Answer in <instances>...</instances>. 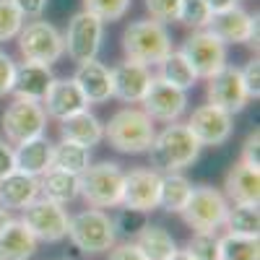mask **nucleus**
Returning a JSON list of instances; mask_svg holds the SVG:
<instances>
[{
  "label": "nucleus",
  "mask_w": 260,
  "mask_h": 260,
  "mask_svg": "<svg viewBox=\"0 0 260 260\" xmlns=\"http://www.w3.org/2000/svg\"><path fill=\"white\" fill-rule=\"evenodd\" d=\"M180 52L187 57V62L198 73V78H206V81L219 73L224 65H229L226 62V45L216 34H211L208 29H195L185 39Z\"/></svg>",
  "instance_id": "nucleus-10"
},
{
  "label": "nucleus",
  "mask_w": 260,
  "mask_h": 260,
  "mask_svg": "<svg viewBox=\"0 0 260 260\" xmlns=\"http://www.w3.org/2000/svg\"><path fill=\"white\" fill-rule=\"evenodd\" d=\"M16 169V159H13V148L6 138H0V180L8 177Z\"/></svg>",
  "instance_id": "nucleus-44"
},
{
  "label": "nucleus",
  "mask_w": 260,
  "mask_h": 260,
  "mask_svg": "<svg viewBox=\"0 0 260 260\" xmlns=\"http://www.w3.org/2000/svg\"><path fill=\"white\" fill-rule=\"evenodd\" d=\"M148 224L146 213L143 211H133V208H120L117 216L112 219V229L115 234L125 237V240H136V237L141 234V229Z\"/></svg>",
  "instance_id": "nucleus-34"
},
{
  "label": "nucleus",
  "mask_w": 260,
  "mask_h": 260,
  "mask_svg": "<svg viewBox=\"0 0 260 260\" xmlns=\"http://www.w3.org/2000/svg\"><path fill=\"white\" fill-rule=\"evenodd\" d=\"M201 143L195 141L190 127L185 122H169L161 133L154 136V143L146 154L151 156V169L159 175H169V172H182L190 167L201 154Z\"/></svg>",
  "instance_id": "nucleus-1"
},
{
  "label": "nucleus",
  "mask_w": 260,
  "mask_h": 260,
  "mask_svg": "<svg viewBox=\"0 0 260 260\" xmlns=\"http://www.w3.org/2000/svg\"><path fill=\"white\" fill-rule=\"evenodd\" d=\"M226 211H229V203L221 190H216L211 185H198L192 187L180 216L195 232H216L219 226H224Z\"/></svg>",
  "instance_id": "nucleus-6"
},
{
  "label": "nucleus",
  "mask_w": 260,
  "mask_h": 260,
  "mask_svg": "<svg viewBox=\"0 0 260 260\" xmlns=\"http://www.w3.org/2000/svg\"><path fill=\"white\" fill-rule=\"evenodd\" d=\"M185 250L192 260H219V237L216 232H195Z\"/></svg>",
  "instance_id": "nucleus-35"
},
{
  "label": "nucleus",
  "mask_w": 260,
  "mask_h": 260,
  "mask_svg": "<svg viewBox=\"0 0 260 260\" xmlns=\"http://www.w3.org/2000/svg\"><path fill=\"white\" fill-rule=\"evenodd\" d=\"M26 18L11 0H0V42H11L24 29Z\"/></svg>",
  "instance_id": "nucleus-36"
},
{
  "label": "nucleus",
  "mask_w": 260,
  "mask_h": 260,
  "mask_svg": "<svg viewBox=\"0 0 260 260\" xmlns=\"http://www.w3.org/2000/svg\"><path fill=\"white\" fill-rule=\"evenodd\" d=\"M11 3L24 13V18H39L47 8V0H11Z\"/></svg>",
  "instance_id": "nucleus-43"
},
{
  "label": "nucleus",
  "mask_w": 260,
  "mask_h": 260,
  "mask_svg": "<svg viewBox=\"0 0 260 260\" xmlns=\"http://www.w3.org/2000/svg\"><path fill=\"white\" fill-rule=\"evenodd\" d=\"M206 29L219 37L224 45H252V47H257V16L247 13L240 6L221 11V13H213Z\"/></svg>",
  "instance_id": "nucleus-12"
},
{
  "label": "nucleus",
  "mask_w": 260,
  "mask_h": 260,
  "mask_svg": "<svg viewBox=\"0 0 260 260\" xmlns=\"http://www.w3.org/2000/svg\"><path fill=\"white\" fill-rule=\"evenodd\" d=\"M177 6H180V0H146V11L159 24H164V21H177Z\"/></svg>",
  "instance_id": "nucleus-38"
},
{
  "label": "nucleus",
  "mask_w": 260,
  "mask_h": 260,
  "mask_svg": "<svg viewBox=\"0 0 260 260\" xmlns=\"http://www.w3.org/2000/svg\"><path fill=\"white\" fill-rule=\"evenodd\" d=\"M211 11L206 6V0H180L177 6V21L190 29H206L211 21Z\"/></svg>",
  "instance_id": "nucleus-33"
},
{
  "label": "nucleus",
  "mask_w": 260,
  "mask_h": 260,
  "mask_svg": "<svg viewBox=\"0 0 260 260\" xmlns=\"http://www.w3.org/2000/svg\"><path fill=\"white\" fill-rule=\"evenodd\" d=\"M39 198V177L24 175V172L13 169L8 177L0 180V206L8 211H24L29 203Z\"/></svg>",
  "instance_id": "nucleus-22"
},
{
  "label": "nucleus",
  "mask_w": 260,
  "mask_h": 260,
  "mask_svg": "<svg viewBox=\"0 0 260 260\" xmlns=\"http://www.w3.org/2000/svg\"><path fill=\"white\" fill-rule=\"evenodd\" d=\"M224 226L229 234H240V237H257L260 234V213L257 206H245V203H234V208L226 211Z\"/></svg>",
  "instance_id": "nucleus-31"
},
{
  "label": "nucleus",
  "mask_w": 260,
  "mask_h": 260,
  "mask_svg": "<svg viewBox=\"0 0 260 260\" xmlns=\"http://www.w3.org/2000/svg\"><path fill=\"white\" fill-rule=\"evenodd\" d=\"M0 127H3V136L8 143H24L31 138L45 136L47 130V112L42 102H31V99H13L6 112L3 120H0Z\"/></svg>",
  "instance_id": "nucleus-7"
},
{
  "label": "nucleus",
  "mask_w": 260,
  "mask_h": 260,
  "mask_svg": "<svg viewBox=\"0 0 260 260\" xmlns=\"http://www.w3.org/2000/svg\"><path fill=\"white\" fill-rule=\"evenodd\" d=\"M16 146L18 148L13 151V159H16L18 172L31 175V177H42L52 167V143L45 136L24 141V143H16Z\"/></svg>",
  "instance_id": "nucleus-23"
},
{
  "label": "nucleus",
  "mask_w": 260,
  "mask_h": 260,
  "mask_svg": "<svg viewBox=\"0 0 260 260\" xmlns=\"http://www.w3.org/2000/svg\"><path fill=\"white\" fill-rule=\"evenodd\" d=\"M13 76H16V62L8 52L0 50V99L13 91Z\"/></svg>",
  "instance_id": "nucleus-40"
},
{
  "label": "nucleus",
  "mask_w": 260,
  "mask_h": 260,
  "mask_svg": "<svg viewBox=\"0 0 260 260\" xmlns=\"http://www.w3.org/2000/svg\"><path fill=\"white\" fill-rule=\"evenodd\" d=\"M60 138L91 148V146H96L104 138V125L89 110H81V112H76L71 117L60 120Z\"/></svg>",
  "instance_id": "nucleus-24"
},
{
  "label": "nucleus",
  "mask_w": 260,
  "mask_h": 260,
  "mask_svg": "<svg viewBox=\"0 0 260 260\" xmlns=\"http://www.w3.org/2000/svg\"><path fill=\"white\" fill-rule=\"evenodd\" d=\"M206 6L211 13H221V11H229L237 6V0H206Z\"/></svg>",
  "instance_id": "nucleus-45"
},
{
  "label": "nucleus",
  "mask_w": 260,
  "mask_h": 260,
  "mask_svg": "<svg viewBox=\"0 0 260 260\" xmlns=\"http://www.w3.org/2000/svg\"><path fill=\"white\" fill-rule=\"evenodd\" d=\"M161 81H167L169 86H175V89L180 91H187L195 86V81H198V73L192 71V65L187 62V57L177 50H172L161 62H159V73H156Z\"/></svg>",
  "instance_id": "nucleus-29"
},
{
  "label": "nucleus",
  "mask_w": 260,
  "mask_h": 260,
  "mask_svg": "<svg viewBox=\"0 0 260 260\" xmlns=\"http://www.w3.org/2000/svg\"><path fill=\"white\" fill-rule=\"evenodd\" d=\"M73 81L89 104H104L112 99V71L99 60L78 62V71L73 73Z\"/></svg>",
  "instance_id": "nucleus-19"
},
{
  "label": "nucleus",
  "mask_w": 260,
  "mask_h": 260,
  "mask_svg": "<svg viewBox=\"0 0 260 260\" xmlns=\"http://www.w3.org/2000/svg\"><path fill=\"white\" fill-rule=\"evenodd\" d=\"M91 164V148L78 146L73 141H60L52 146V167L71 172V175H81V172Z\"/></svg>",
  "instance_id": "nucleus-30"
},
{
  "label": "nucleus",
  "mask_w": 260,
  "mask_h": 260,
  "mask_svg": "<svg viewBox=\"0 0 260 260\" xmlns=\"http://www.w3.org/2000/svg\"><path fill=\"white\" fill-rule=\"evenodd\" d=\"M68 237L76 245V250L86 255H99L112 250L117 234L112 229V219L107 216L102 208H89L71 216L68 221Z\"/></svg>",
  "instance_id": "nucleus-5"
},
{
  "label": "nucleus",
  "mask_w": 260,
  "mask_h": 260,
  "mask_svg": "<svg viewBox=\"0 0 260 260\" xmlns=\"http://www.w3.org/2000/svg\"><path fill=\"white\" fill-rule=\"evenodd\" d=\"M159 180L161 175L154 169H130L125 172V182H122V208H133V211H154L159 206Z\"/></svg>",
  "instance_id": "nucleus-16"
},
{
  "label": "nucleus",
  "mask_w": 260,
  "mask_h": 260,
  "mask_svg": "<svg viewBox=\"0 0 260 260\" xmlns=\"http://www.w3.org/2000/svg\"><path fill=\"white\" fill-rule=\"evenodd\" d=\"M219 260H260L257 237H240L226 232L219 237Z\"/></svg>",
  "instance_id": "nucleus-32"
},
{
  "label": "nucleus",
  "mask_w": 260,
  "mask_h": 260,
  "mask_svg": "<svg viewBox=\"0 0 260 260\" xmlns=\"http://www.w3.org/2000/svg\"><path fill=\"white\" fill-rule=\"evenodd\" d=\"M133 245L143 252L146 260H169L177 250V242L161 224H146L141 234L133 240Z\"/></svg>",
  "instance_id": "nucleus-27"
},
{
  "label": "nucleus",
  "mask_w": 260,
  "mask_h": 260,
  "mask_svg": "<svg viewBox=\"0 0 260 260\" xmlns=\"http://www.w3.org/2000/svg\"><path fill=\"white\" fill-rule=\"evenodd\" d=\"M208 104L219 107V110L237 115L247 107V91L242 83V73L234 65H224V68L208 78Z\"/></svg>",
  "instance_id": "nucleus-15"
},
{
  "label": "nucleus",
  "mask_w": 260,
  "mask_h": 260,
  "mask_svg": "<svg viewBox=\"0 0 260 260\" xmlns=\"http://www.w3.org/2000/svg\"><path fill=\"white\" fill-rule=\"evenodd\" d=\"M102 39H104V21H99L89 11H78L68 21V31L62 34V45L71 60L86 62V60H96L102 50Z\"/></svg>",
  "instance_id": "nucleus-9"
},
{
  "label": "nucleus",
  "mask_w": 260,
  "mask_h": 260,
  "mask_svg": "<svg viewBox=\"0 0 260 260\" xmlns=\"http://www.w3.org/2000/svg\"><path fill=\"white\" fill-rule=\"evenodd\" d=\"M141 104H143V112L151 120L175 122L187 110V91H180L175 86H169L167 81H161L159 76H154L148 83L146 96L141 99Z\"/></svg>",
  "instance_id": "nucleus-14"
},
{
  "label": "nucleus",
  "mask_w": 260,
  "mask_h": 260,
  "mask_svg": "<svg viewBox=\"0 0 260 260\" xmlns=\"http://www.w3.org/2000/svg\"><path fill=\"white\" fill-rule=\"evenodd\" d=\"M39 192H42V198L65 206V203L76 201L78 195H81L78 175H71V172H62V169L50 167L45 175L39 177Z\"/></svg>",
  "instance_id": "nucleus-26"
},
{
  "label": "nucleus",
  "mask_w": 260,
  "mask_h": 260,
  "mask_svg": "<svg viewBox=\"0 0 260 260\" xmlns=\"http://www.w3.org/2000/svg\"><path fill=\"white\" fill-rule=\"evenodd\" d=\"M226 198L234 203L257 206L260 203V169L245 161H237L226 175Z\"/></svg>",
  "instance_id": "nucleus-21"
},
{
  "label": "nucleus",
  "mask_w": 260,
  "mask_h": 260,
  "mask_svg": "<svg viewBox=\"0 0 260 260\" xmlns=\"http://www.w3.org/2000/svg\"><path fill=\"white\" fill-rule=\"evenodd\" d=\"M18 52L26 62H42V65H52L65 55V45H62V34L47 24V21H31L24 24V29L18 31Z\"/></svg>",
  "instance_id": "nucleus-8"
},
{
  "label": "nucleus",
  "mask_w": 260,
  "mask_h": 260,
  "mask_svg": "<svg viewBox=\"0 0 260 260\" xmlns=\"http://www.w3.org/2000/svg\"><path fill=\"white\" fill-rule=\"evenodd\" d=\"M42 107H45L47 117L65 120L81 110H89V102H86V96L81 94L73 78H55L47 96L42 99Z\"/></svg>",
  "instance_id": "nucleus-18"
},
{
  "label": "nucleus",
  "mask_w": 260,
  "mask_h": 260,
  "mask_svg": "<svg viewBox=\"0 0 260 260\" xmlns=\"http://www.w3.org/2000/svg\"><path fill=\"white\" fill-rule=\"evenodd\" d=\"M122 52H125V60L141 62L146 68L159 65L172 52V39H169L167 26L154 18L133 21L122 31Z\"/></svg>",
  "instance_id": "nucleus-3"
},
{
  "label": "nucleus",
  "mask_w": 260,
  "mask_h": 260,
  "mask_svg": "<svg viewBox=\"0 0 260 260\" xmlns=\"http://www.w3.org/2000/svg\"><path fill=\"white\" fill-rule=\"evenodd\" d=\"M110 71H112V96H117L125 104H141V99L148 91L151 78H154L151 68L133 60H125Z\"/></svg>",
  "instance_id": "nucleus-17"
},
{
  "label": "nucleus",
  "mask_w": 260,
  "mask_h": 260,
  "mask_svg": "<svg viewBox=\"0 0 260 260\" xmlns=\"http://www.w3.org/2000/svg\"><path fill=\"white\" fill-rule=\"evenodd\" d=\"M11 221H13V219H11V211L0 206V234H3V229H6V226H8Z\"/></svg>",
  "instance_id": "nucleus-46"
},
{
  "label": "nucleus",
  "mask_w": 260,
  "mask_h": 260,
  "mask_svg": "<svg viewBox=\"0 0 260 260\" xmlns=\"http://www.w3.org/2000/svg\"><path fill=\"white\" fill-rule=\"evenodd\" d=\"M107 252H110V257H107V260H146L143 252H141L133 242L112 245V250H107Z\"/></svg>",
  "instance_id": "nucleus-42"
},
{
  "label": "nucleus",
  "mask_w": 260,
  "mask_h": 260,
  "mask_svg": "<svg viewBox=\"0 0 260 260\" xmlns=\"http://www.w3.org/2000/svg\"><path fill=\"white\" fill-rule=\"evenodd\" d=\"M83 11L94 13L99 21H120L130 11V0H83Z\"/></svg>",
  "instance_id": "nucleus-37"
},
{
  "label": "nucleus",
  "mask_w": 260,
  "mask_h": 260,
  "mask_svg": "<svg viewBox=\"0 0 260 260\" xmlns=\"http://www.w3.org/2000/svg\"><path fill=\"white\" fill-rule=\"evenodd\" d=\"M125 172L115 161L89 164L78 175V187L91 208H115L122 201Z\"/></svg>",
  "instance_id": "nucleus-4"
},
{
  "label": "nucleus",
  "mask_w": 260,
  "mask_h": 260,
  "mask_svg": "<svg viewBox=\"0 0 260 260\" xmlns=\"http://www.w3.org/2000/svg\"><path fill=\"white\" fill-rule=\"evenodd\" d=\"M37 242L24 221H11L0 234V260H29L37 252Z\"/></svg>",
  "instance_id": "nucleus-25"
},
{
  "label": "nucleus",
  "mask_w": 260,
  "mask_h": 260,
  "mask_svg": "<svg viewBox=\"0 0 260 260\" xmlns=\"http://www.w3.org/2000/svg\"><path fill=\"white\" fill-rule=\"evenodd\" d=\"M24 226L42 242H60L68 237V221L71 216L65 213V208L55 201L37 198L24 208Z\"/></svg>",
  "instance_id": "nucleus-11"
},
{
  "label": "nucleus",
  "mask_w": 260,
  "mask_h": 260,
  "mask_svg": "<svg viewBox=\"0 0 260 260\" xmlns=\"http://www.w3.org/2000/svg\"><path fill=\"white\" fill-rule=\"evenodd\" d=\"M240 73H242V83H245L247 99H260V60L252 57L245 68H240Z\"/></svg>",
  "instance_id": "nucleus-39"
},
{
  "label": "nucleus",
  "mask_w": 260,
  "mask_h": 260,
  "mask_svg": "<svg viewBox=\"0 0 260 260\" xmlns=\"http://www.w3.org/2000/svg\"><path fill=\"white\" fill-rule=\"evenodd\" d=\"M185 125L190 127V133L195 136V141L201 146H224L232 138L234 115L219 110L213 104H203L198 110H192V115Z\"/></svg>",
  "instance_id": "nucleus-13"
},
{
  "label": "nucleus",
  "mask_w": 260,
  "mask_h": 260,
  "mask_svg": "<svg viewBox=\"0 0 260 260\" xmlns=\"http://www.w3.org/2000/svg\"><path fill=\"white\" fill-rule=\"evenodd\" d=\"M192 192V182L182 175V172H169V175H161L159 180V206L167 213H180Z\"/></svg>",
  "instance_id": "nucleus-28"
},
{
  "label": "nucleus",
  "mask_w": 260,
  "mask_h": 260,
  "mask_svg": "<svg viewBox=\"0 0 260 260\" xmlns=\"http://www.w3.org/2000/svg\"><path fill=\"white\" fill-rule=\"evenodd\" d=\"M55 81L52 65H42V62H21L16 65V76H13V91L18 99H31L42 102L47 96L50 86Z\"/></svg>",
  "instance_id": "nucleus-20"
},
{
  "label": "nucleus",
  "mask_w": 260,
  "mask_h": 260,
  "mask_svg": "<svg viewBox=\"0 0 260 260\" xmlns=\"http://www.w3.org/2000/svg\"><path fill=\"white\" fill-rule=\"evenodd\" d=\"M154 120L136 107H125V110L115 112L104 125V138L120 154H146L154 143Z\"/></svg>",
  "instance_id": "nucleus-2"
},
{
  "label": "nucleus",
  "mask_w": 260,
  "mask_h": 260,
  "mask_svg": "<svg viewBox=\"0 0 260 260\" xmlns=\"http://www.w3.org/2000/svg\"><path fill=\"white\" fill-rule=\"evenodd\" d=\"M240 161H245L250 167H260V133H257V127L245 138V143H242V159Z\"/></svg>",
  "instance_id": "nucleus-41"
},
{
  "label": "nucleus",
  "mask_w": 260,
  "mask_h": 260,
  "mask_svg": "<svg viewBox=\"0 0 260 260\" xmlns=\"http://www.w3.org/2000/svg\"><path fill=\"white\" fill-rule=\"evenodd\" d=\"M169 260H192V257H190L187 250H175V255H172Z\"/></svg>",
  "instance_id": "nucleus-47"
}]
</instances>
